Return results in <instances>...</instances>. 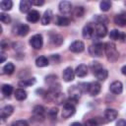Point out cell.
<instances>
[{
	"instance_id": "6da1fadb",
	"label": "cell",
	"mask_w": 126,
	"mask_h": 126,
	"mask_svg": "<svg viewBox=\"0 0 126 126\" xmlns=\"http://www.w3.org/2000/svg\"><path fill=\"white\" fill-rule=\"evenodd\" d=\"M104 51L108 61L110 62H115L119 57V53L116 49V46L112 42H106L104 44Z\"/></svg>"
},
{
	"instance_id": "7a4b0ae2",
	"label": "cell",
	"mask_w": 126,
	"mask_h": 126,
	"mask_svg": "<svg viewBox=\"0 0 126 126\" xmlns=\"http://www.w3.org/2000/svg\"><path fill=\"white\" fill-rule=\"evenodd\" d=\"M103 51H104V44H102L100 42H96V43H94L89 47V52L94 57L102 56Z\"/></svg>"
},
{
	"instance_id": "3957f363",
	"label": "cell",
	"mask_w": 126,
	"mask_h": 126,
	"mask_svg": "<svg viewBox=\"0 0 126 126\" xmlns=\"http://www.w3.org/2000/svg\"><path fill=\"white\" fill-rule=\"evenodd\" d=\"M81 94H82V91L80 90L79 87H77V86H72V87L69 89L70 97H69V99H68V102L73 101L74 103H76V102L78 101V99L80 98Z\"/></svg>"
},
{
	"instance_id": "277c9868",
	"label": "cell",
	"mask_w": 126,
	"mask_h": 126,
	"mask_svg": "<svg viewBox=\"0 0 126 126\" xmlns=\"http://www.w3.org/2000/svg\"><path fill=\"white\" fill-rule=\"evenodd\" d=\"M30 44L32 45V47H33L34 49H40L42 47L43 44V39H42V35L39 33H36L34 35H32L30 39Z\"/></svg>"
},
{
	"instance_id": "5b68a950",
	"label": "cell",
	"mask_w": 126,
	"mask_h": 126,
	"mask_svg": "<svg viewBox=\"0 0 126 126\" xmlns=\"http://www.w3.org/2000/svg\"><path fill=\"white\" fill-rule=\"evenodd\" d=\"M75 111H76V108H75L74 104L66 102L65 105L63 106V109H62V117L67 119V118L71 117L72 115H74Z\"/></svg>"
},
{
	"instance_id": "8992f818",
	"label": "cell",
	"mask_w": 126,
	"mask_h": 126,
	"mask_svg": "<svg viewBox=\"0 0 126 126\" xmlns=\"http://www.w3.org/2000/svg\"><path fill=\"white\" fill-rule=\"evenodd\" d=\"M32 116L37 121H42L45 116V109L41 105H35L32 110Z\"/></svg>"
},
{
	"instance_id": "52a82bcc",
	"label": "cell",
	"mask_w": 126,
	"mask_h": 126,
	"mask_svg": "<svg viewBox=\"0 0 126 126\" xmlns=\"http://www.w3.org/2000/svg\"><path fill=\"white\" fill-rule=\"evenodd\" d=\"M73 8H72V4L69 1H61L59 3V11L63 14V15H69L71 14Z\"/></svg>"
},
{
	"instance_id": "ba28073f",
	"label": "cell",
	"mask_w": 126,
	"mask_h": 126,
	"mask_svg": "<svg viewBox=\"0 0 126 126\" xmlns=\"http://www.w3.org/2000/svg\"><path fill=\"white\" fill-rule=\"evenodd\" d=\"M69 49L72 51V52H75V53H80L82 51H84L85 49V44L83 41L81 40H76L74 42H72L69 46Z\"/></svg>"
},
{
	"instance_id": "9c48e42d",
	"label": "cell",
	"mask_w": 126,
	"mask_h": 126,
	"mask_svg": "<svg viewBox=\"0 0 126 126\" xmlns=\"http://www.w3.org/2000/svg\"><path fill=\"white\" fill-rule=\"evenodd\" d=\"M94 33L96 36L98 37H104L107 33V29H106V26L103 25V24H95L94 28Z\"/></svg>"
},
{
	"instance_id": "30bf717a",
	"label": "cell",
	"mask_w": 126,
	"mask_h": 126,
	"mask_svg": "<svg viewBox=\"0 0 126 126\" xmlns=\"http://www.w3.org/2000/svg\"><path fill=\"white\" fill-rule=\"evenodd\" d=\"M109 90H110V92H111L112 94H121L122 91H123V85H122V83H121L120 81H114L113 83L110 84Z\"/></svg>"
},
{
	"instance_id": "8fae6325",
	"label": "cell",
	"mask_w": 126,
	"mask_h": 126,
	"mask_svg": "<svg viewBox=\"0 0 126 126\" xmlns=\"http://www.w3.org/2000/svg\"><path fill=\"white\" fill-rule=\"evenodd\" d=\"M75 71L71 68V67H67L64 69L63 73H62V77H63V80L65 82H71L74 80V77H75Z\"/></svg>"
},
{
	"instance_id": "7c38bea8",
	"label": "cell",
	"mask_w": 126,
	"mask_h": 126,
	"mask_svg": "<svg viewBox=\"0 0 126 126\" xmlns=\"http://www.w3.org/2000/svg\"><path fill=\"white\" fill-rule=\"evenodd\" d=\"M82 33H83V36H84L85 38L90 39V38L93 37V35H94V28H93L92 25L88 24V25H86V26L83 28Z\"/></svg>"
},
{
	"instance_id": "4fadbf2b",
	"label": "cell",
	"mask_w": 126,
	"mask_h": 126,
	"mask_svg": "<svg viewBox=\"0 0 126 126\" xmlns=\"http://www.w3.org/2000/svg\"><path fill=\"white\" fill-rule=\"evenodd\" d=\"M100 92V84L97 82H93L90 83V88H89V94L92 96H94L96 94H98V93Z\"/></svg>"
},
{
	"instance_id": "5bb4252c",
	"label": "cell",
	"mask_w": 126,
	"mask_h": 126,
	"mask_svg": "<svg viewBox=\"0 0 126 126\" xmlns=\"http://www.w3.org/2000/svg\"><path fill=\"white\" fill-rule=\"evenodd\" d=\"M117 115H118V112L114 108H107L104 111V117L106 118L107 121H113V120H115L116 117H117Z\"/></svg>"
},
{
	"instance_id": "9a60e30c",
	"label": "cell",
	"mask_w": 126,
	"mask_h": 126,
	"mask_svg": "<svg viewBox=\"0 0 126 126\" xmlns=\"http://www.w3.org/2000/svg\"><path fill=\"white\" fill-rule=\"evenodd\" d=\"M75 74L80 78L85 77L88 74V67L85 64H80L79 66H77V68L75 70Z\"/></svg>"
},
{
	"instance_id": "2e32d148",
	"label": "cell",
	"mask_w": 126,
	"mask_h": 126,
	"mask_svg": "<svg viewBox=\"0 0 126 126\" xmlns=\"http://www.w3.org/2000/svg\"><path fill=\"white\" fill-rule=\"evenodd\" d=\"M94 76L96 77V79H98L99 81H104V80L107 78V76H108L107 70L104 69V68H102V67H101L100 69L96 70L95 72H94Z\"/></svg>"
},
{
	"instance_id": "e0dca14e",
	"label": "cell",
	"mask_w": 126,
	"mask_h": 126,
	"mask_svg": "<svg viewBox=\"0 0 126 126\" xmlns=\"http://www.w3.org/2000/svg\"><path fill=\"white\" fill-rule=\"evenodd\" d=\"M32 3L29 0H22L20 2V11L22 13H29L31 12Z\"/></svg>"
},
{
	"instance_id": "ac0fdd59",
	"label": "cell",
	"mask_w": 126,
	"mask_h": 126,
	"mask_svg": "<svg viewBox=\"0 0 126 126\" xmlns=\"http://www.w3.org/2000/svg\"><path fill=\"white\" fill-rule=\"evenodd\" d=\"M29 32H30V27L28 25H24V24L23 25H19L17 27V29H16V33L21 35V36L27 35L29 33Z\"/></svg>"
},
{
	"instance_id": "d6986e66",
	"label": "cell",
	"mask_w": 126,
	"mask_h": 126,
	"mask_svg": "<svg viewBox=\"0 0 126 126\" xmlns=\"http://www.w3.org/2000/svg\"><path fill=\"white\" fill-rule=\"evenodd\" d=\"M27 20L31 23H36L39 20V13L36 10H32L27 15Z\"/></svg>"
},
{
	"instance_id": "ffe728a7",
	"label": "cell",
	"mask_w": 126,
	"mask_h": 126,
	"mask_svg": "<svg viewBox=\"0 0 126 126\" xmlns=\"http://www.w3.org/2000/svg\"><path fill=\"white\" fill-rule=\"evenodd\" d=\"M114 23L118 27H124L126 25V15L125 14H118L114 17Z\"/></svg>"
},
{
	"instance_id": "44dd1931",
	"label": "cell",
	"mask_w": 126,
	"mask_h": 126,
	"mask_svg": "<svg viewBox=\"0 0 126 126\" xmlns=\"http://www.w3.org/2000/svg\"><path fill=\"white\" fill-rule=\"evenodd\" d=\"M109 37L111 39H114V40H118V39H121V40H124L125 38V34L120 32L118 30H112L110 32H109Z\"/></svg>"
},
{
	"instance_id": "7402d4cb",
	"label": "cell",
	"mask_w": 126,
	"mask_h": 126,
	"mask_svg": "<svg viewBox=\"0 0 126 126\" xmlns=\"http://www.w3.org/2000/svg\"><path fill=\"white\" fill-rule=\"evenodd\" d=\"M14 111V108L12 105H5L2 109H1V118L4 120L5 118H7L8 116H10Z\"/></svg>"
},
{
	"instance_id": "603a6c76",
	"label": "cell",
	"mask_w": 126,
	"mask_h": 126,
	"mask_svg": "<svg viewBox=\"0 0 126 126\" xmlns=\"http://www.w3.org/2000/svg\"><path fill=\"white\" fill-rule=\"evenodd\" d=\"M52 16L53 15H52V12L50 10L45 11L44 14H43V16H42V18H41V25H43V26L48 25L50 23L51 19H52Z\"/></svg>"
},
{
	"instance_id": "cb8c5ba5",
	"label": "cell",
	"mask_w": 126,
	"mask_h": 126,
	"mask_svg": "<svg viewBox=\"0 0 126 126\" xmlns=\"http://www.w3.org/2000/svg\"><path fill=\"white\" fill-rule=\"evenodd\" d=\"M56 24L61 27H66L70 24V20L65 16H56Z\"/></svg>"
},
{
	"instance_id": "d4e9b609",
	"label": "cell",
	"mask_w": 126,
	"mask_h": 126,
	"mask_svg": "<svg viewBox=\"0 0 126 126\" xmlns=\"http://www.w3.org/2000/svg\"><path fill=\"white\" fill-rule=\"evenodd\" d=\"M27 92L24 89H18L15 91V97L18 100H24L27 98Z\"/></svg>"
},
{
	"instance_id": "484cf974",
	"label": "cell",
	"mask_w": 126,
	"mask_h": 126,
	"mask_svg": "<svg viewBox=\"0 0 126 126\" xmlns=\"http://www.w3.org/2000/svg\"><path fill=\"white\" fill-rule=\"evenodd\" d=\"M13 2L11 0H3L0 2V8L2 11H9L12 9Z\"/></svg>"
},
{
	"instance_id": "4316f807",
	"label": "cell",
	"mask_w": 126,
	"mask_h": 126,
	"mask_svg": "<svg viewBox=\"0 0 126 126\" xmlns=\"http://www.w3.org/2000/svg\"><path fill=\"white\" fill-rule=\"evenodd\" d=\"M50 39H51V42L55 45H60L63 42V37L60 34H57V33H52L50 35Z\"/></svg>"
},
{
	"instance_id": "83f0119b",
	"label": "cell",
	"mask_w": 126,
	"mask_h": 126,
	"mask_svg": "<svg viewBox=\"0 0 126 126\" xmlns=\"http://www.w3.org/2000/svg\"><path fill=\"white\" fill-rule=\"evenodd\" d=\"M49 63H48V59L45 57V56H39L36 58L35 60V65L37 67H45L47 66Z\"/></svg>"
},
{
	"instance_id": "f1b7e54d",
	"label": "cell",
	"mask_w": 126,
	"mask_h": 126,
	"mask_svg": "<svg viewBox=\"0 0 126 126\" xmlns=\"http://www.w3.org/2000/svg\"><path fill=\"white\" fill-rule=\"evenodd\" d=\"M34 83H35V78H30V79H25V80L20 81L19 82V86L23 87V88H26V87L32 86Z\"/></svg>"
},
{
	"instance_id": "f546056e",
	"label": "cell",
	"mask_w": 126,
	"mask_h": 126,
	"mask_svg": "<svg viewBox=\"0 0 126 126\" xmlns=\"http://www.w3.org/2000/svg\"><path fill=\"white\" fill-rule=\"evenodd\" d=\"M14 71H15V66H14V64L11 63V62L7 63V64L3 67V73H4V74L11 75V74L14 73Z\"/></svg>"
},
{
	"instance_id": "4dcf8cb0",
	"label": "cell",
	"mask_w": 126,
	"mask_h": 126,
	"mask_svg": "<svg viewBox=\"0 0 126 126\" xmlns=\"http://www.w3.org/2000/svg\"><path fill=\"white\" fill-rule=\"evenodd\" d=\"M1 92L5 96H10L11 94L13 93V87L11 85H3L1 88Z\"/></svg>"
},
{
	"instance_id": "1f68e13d",
	"label": "cell",
	"mask_w": 126,
	"mask_h": 126,
	"mask_svg": "<svg viewBox=\"0 0 126 126\" xmlns=\"http://www.w3.org/2000/svg\"><path fill=\"white\" fill-rule=\"evenodd\" d=\"M99 7H100V10L103 11V12H106L110 9L111 7V2L109 0H102L99 4Z\"/></svg>"
},
{
	"instance_id": "d6a6232c",
	"label": "cell",
	"mask_w": 126,
	"mask_h": 126,
	"mask_svg": "<svg viewBox=\"0 0 126 126\" xmlns=\"http://www.w3.org/2000/svg\"><path fill=\"white\" fill-rule=\"evenodd\" d=\"M64 98H65L64 94H63L62 93H59L58 94H56V95L52 98V100H53V101H55L57 104H62V102L64 101Z\"/></svg>"
},
{
	"instance_id": "836d02e7",
	"label": "cell",
	"mask_w": 126,
	"mask_h": 126,
	"mask_svg": "<svg viewBox=\"0 0 126 126\" xmlns=\"http://www.w3.org/2000/svg\"><path fill=\"white\" fill-rule=\"evenodd\" d=\"M94 20L97 23V24H106L107 23V18L105 17V16H100V15H96V16H94Z\"/></svg>"
},
{
	"instance_id": "e575fe53",
	"label": "cell",
	"mask_w": 126,
	"mask_h": 126,
	"mask_svg": "<svg viewBox=\"0 0 126 126\" xmlns=\"http://www.w3.org/2000/svg\"><path fill=\"white\" fill-rule=\"evenodd\" d=\"M74 13H75V16H76L77 18H81V17H83V15H84V13H85V9H84V7H82V6H78V7L75 8Z\"/></svg>"
},
{
	"instance_id": "d590c367",
	"label": "cell",
	"mask_w": 126,
	"mask_h": 126,
	"mask_svg": "<svg viewBox=\"0 0 126 126\" xmlns=\"http://www.w3.org/2000/svg\"><path fill=\"white\" fill-rule=\"evenodd\" d=\"M0 20H1V22L4 23V24H10V22H11V17H10L8 14L1 13V14H0Z\"/></svg>"
},
{
	"instance_id": "8d00e7d4",
	"label": "cell",
	"mask_w": 126,
	"mask_h": 126,
	"mask_svg": "<svg viewBox=\"0 0 126 126\" xmlns=\"http://www.w3.org/2000/svg\"><path fill=\"white\" fill-rule=\"evenodd\" d=\"M79 88H80V90L82 91V93L89 92L90 83H80V84H79Z\"/></svg>"
},
{
	"instance_id": "74e56055",
	"label": "cell",
	"mask_w": 126,
	"mask_h": 126,
	"mask_svg": "<svg viewBox=\"0 0 126 126\" xmlns=\"http://www.w3.org/2000/svg\"><path fill=\"white\" fill-rule=\"evenodd\" d=\"M12 126H29V123L26 120H17L12 123Z\"/></svg>"
},
{
	"instance_id": "f35d334b",
	"label": "cell",
	"mask_w": 126,
	"mask_h": 126,
	"mask_svg": "<svg viewBox=\"0 0 126 126\" xmlns=\"http://www.w3.org/2000/svg\"><path fill=\"white\" fill-rule=\"evenodd\" d=\"M45 79H46V80H45V81H46V83H49L50 85H52V84H55L57 77H56V76H54V75H50V76H47Z\"/></svg>"
},
{
	"instance_id": "ab89813d",
	"label": "cell",
	"mask_w": 126,
	"mask_h": 126,
	"mask_svg": "<svg viewBox=\"0 0 126 126\" xmlns=\"http://www.w3.org/2000/svg\"><path fill=\"white\" fill-rule=\"evenodd\" d=\"M85 126H97V122L96 119H90L88 121H86Z\"/></svg>"
},
{
	"instance_id": "60d3db41",
	"label": "cell",
	"mask_w": 126,
	"mask_h": 126,
	"mask_svg": "<svg viewBox=\"0 0 126 126\" xmlns=\"http://www.w3.org/2000/svg\"><path fill=\"white\" fill-rule=\"evenodd\" d=\"M57 112H58V109H57L56 107H52V108L48 111V115H49L50 117H55V116L57 115Z\"/></svg>"
},
{
	"instance_id": "b9f144b4",
	"label": "cell",
	"mask_w": 126,
	"mask_h": 126,
	"mask_svg": "<svg viewBox=\"0 0 126 126\" xmlns=\"http://www.w3.org/2000/svg\"><path fill=\"white\" fill-rule=\"evenodd\" d=\"M102 66L98 63V62H93V64H92V69H93V71L94 72H95L96 70H98V69H100Z\"/></svg>"
},
{
	"instance_id": "7bdbcfd3",
	"label": "cell",
	"mask_w": 126,
	"mask_h": 126,
	"mask_svg": "<svg viewBox=\"0 0 126 126\" xmlns=\"http://www.w3.org/2000/svg\"><path fill=\"white\" fill-rule=\"evenodd\" d=\"M31 3L32 5H34V6H41L44 4V1L43 0H31Z\"/></svg>"
},
{
	"instance_id": "ee69618b",
	"label": "cell",
	"mask_w": 126,
	"mask_h": 126,
	"mask_svg": "<svg viewBox=\"0 0 126 126\" xmlns=\"http://www.w3.org/2000/svg\"><path fill=\"white\" fill-rule=\"evenodd\" d=\"M50 60H52L54 63H58V62H59V60H60V57H59V55H58V54H54V55H51Z\"/></svg>"
},
{
	"instance_id": "f6af8a7d",
	"label": "cell",
	"mask_w": 126,
	"mask_h": 126,
	"mask_svg": "<svg viewBox=\"0 0 126 126\" xmlns=\"http://www.w3.org/2000/svg\"><path fill=\"white\" fill-rule=\"evenodd\" d=\"M116 126H126V120H118V122L116 123Z\"/></svg>"
},
{
	"instance_id": "bcb514c9",
	"label": "cell",
	"mask_w": 126,
	"mask_h": 126,
	"mask_svg": "<svg viewBox=\"0 0 126 126\" xmlns=\"http://www.w3.org/2000/svg\"><path fill=\"white\" fill-rule=\"evenodd\" d=\"M1 59H0V63H3L4 61H5V59H6V57H5V54L3 53V52H1Z\"/></svg>"
},
{
	"instance_id": "7dc6e473",
	"label": "cell",
	"mask_w": 126,
	"mask_h": 126,
	"mask_svg": "<svg viewBox=\"0 0 126 126\" xmlns=\"http://www.w3.org/2000/svg\"><path fill=\"white\" fill-rule=\"evenodd\" d=\"M121 72H122V74H123V75H126V65H125V66H123V67L121 68Z\"/></svg>"
},
{
	"instance_id": "c3c4849f",
	"label": "cell",
	"mask_w": 126,
	"mask_h": 126,
	"mask_svg": "<svg viewBox=\"0 0 126 126\" xmlns=\"http://www.w3.org/2000/svg\"><path fill=\"white\" fill-rule=\"evenodd\" d=\"M70 126H83L81 123H79V122H73Z\"/></svg>"
}]
</instances>
